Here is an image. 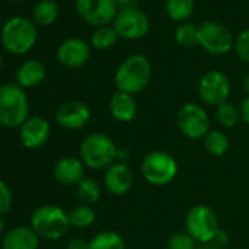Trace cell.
Instances as JSON below:
<instances>
[{"label":"cell","instance_id":"obj_10","mask_svg":"<svg viewBox=\"0 0 249 249\" xmlns=\"http://www.w3.org/2000/svg\"><path fill=\"white\" fill-rule=\"evenodd\" d=\"M113 28L116 30L119 38L140 40L150 33L151 22L144 11L135 6H129L119 9L113 21Z\"/></svg>","mask_w":249,"mask_h":249},{"label":"cell","instance_id":"obj_5","mask_svg":"<svg viewBox=\"0 0 249 249\" xmlns=\"http://www.w3.org/2000/svg\"><path fill=\"white\" fill-rule=\"evenodd\" d=\"M220 230L218 215L210 205H194L185 215V231L196 243L207 245L214 242Z\"/></svg>","mask_w":249,"mask_h":249},{"label":"cell","instance_id":"obj_36","mask_svg":"<svg viewBox=\"0 0 249 249\" xmlns=\"http://www.w3.org/2000/svg\"><path fill=\"white\" fill-rule=\"evenodd\" d=\"M114 3L122 9V8H129V6H132L134 0H114Z\"/></svg>","mask_w":249,"mask_h":249},{"label":"cell","instance_id":"obj_12","mask_svg":"<svg viewBox=\"0 0 249 249\" xmlns=\"http://www.w3.org/2000/svg\"><path fill=\"white\" fill-rule=\"evenodd\" d=\"M230 79L221 71L205 72L198 84V94L204 104L211 107H218L226 103L230 95Z\"/></svg>","mask_w":249,"mask_h":249},{"label":"cell","instance_id":"obj_16","mask_svg":"<svg viewBox=\"0 0 249 249\" xmlns=\"http://www.w3.org/2000/svg\"><path fill=\"white\" fill-rule=\"evenodd\" d=\"M134 182H135V176L132 169L128 166V163L116 161L104 172L103 176L104 188L107 189L108 194L114 196L126 195L132 189Z\"/></svg>","mask_w":249,"mask_h":249},{"label":"cell","instance_id":"obj_27","mask_svg":"<svg viewBox=\"0 0 249 249\" xmlns=\"http://www.w3.org/2000/svg\"><path fill=\"white\" fill-rule=\"evenodd\" d=\"M68 215H69L71 227H75V229H88L95 221V211L92 210V207L84 205V204L73 207L68 213Z\"/></svg>","mask_w":249,"mask_h":249},{"label":"cell","instance_id":"obj_32","mask_svg":"<svg viewBox=\"0 0 249 249\" xmlns=\"http://www.w3.org/2000/svg\"><path fill=\"white\" fill-rule=\"evenodd\" d=\"M12 207V194L9 186L0 179V215H5Z\"/></svg>","mask_w":249,"mask_h":249},{"label":"cell","instance_id":"obj_22","mask_svg":"<svg viewBox=\"0 0 249 249\" xmlns=\"http://www.w3.org/2000/svg\"><path fill=\"white\" fill-rule=\"evenodd\" d=\"M164 11L173 22H188L195 11V0H166Z\"/></svg>","mask_w":249,"mask_h":249},{"label":"cell","instance_id":"obj_15","mask_svg":"<svg viewBox=\"0 0 249 249\" xmlns=\"http://www.w3.org/2000/svg\"><path fill=\"white\" fill-rule=\"evenodd\" d=\"M52 126L43 116H30L19 128V140L28 150L41 148L50 138Z\"/></svg>","mask_w":249,"mask_h":249},{"label":"cell","instance_id":"obj_18","mask_svg":"<svg viewBox=\"0 0 249 249\" xmlns=\"http://www.w3.org/2000/svg\"><path fill=\"white\" fill-rule=\"evenodd\" d=\"M108 111L111 117L120 123H131L138 114V104L134 95L116 91L108 101Z\"/></svg>","mask_w":249,"mask_h":249},{"label":"cell","instance_id":"obj_37","mask_svg":"<svg viewBox=\"0 0 249 249\" xmlns=\"http://www.w3.org/2000/svg\"><path fill=\"white\" fill-rule=\"evenodd\" d=\"M201 249H223V248L211 242V243H207V245H202V248H201Z\"/></svg>","mask_w":249,"mask_h":249},{"label":"cell","instance_id":"obj_1","mask_svg":"<svg viewBox=\"0 0 249 249\" xmlns=\"http://www.w3.org/2000/svg\"><path fill=\"white\" fill-rule=\"evenodd\" d=\"M151 62L144 54H131L116 69L114 85L117 91L135 95L147 88L151 81Z\"/></svg>","mask_w":249,"mask_h":249},{"label":"cell","instance_id":"obj_21","mask_svg":"<svg viewBox=\"0 0 249 249\" xmlns=\"http://www.w3.org/2000/svg\"><path fill=\"white\" fill-rule=\"evenodd\" d=\"M59 18V6L53 0H38L31 12V21L37 27L53 25Z\"/></svg>","mask_w":249,"mask_h":249},{"label":"cell","instance_id":"obj_39","mask_svg":"<svg viewBox=\"0 0 249 249\" xmlns=\"http://www.w3.org/2000/svg\"><path fill=\"white\" fill-rule=\"evenodd\" d=\"M9 2H15V3H21V2H25V0H9Z\"/></svg>","mask_w":249,"mask_h":249},{"label":"cell","instance_id":"obj_20","mask_svg":"<svg viewBox=\"0 0 249 249\" xmlns=\"http://www.w3.org/2000/svg\"><path fill=\"white\" fill-rule=\"evenodd\" d=\"M46 73L47 71L43 62L37 59H31V60L24 62L18 68L15 73V79H17V84L21 85L22 88H33V87L40 85L44 81Z\"/></svg>","mask_w":249,"mask_h":249},{"label":"cell","instance_id":"obj_25","mask_svg":"<svg viewBox=\"0 0 249 249\" xmlns=\"http://www.w3.org/2000/svg\"><path fill=\"white\" fill-rule=\"evenodd\" d=\"M89 249H126V243L120 233L103 230L89 240Z\"/></svg>","mask_w":249,"mask_h":249},{"label":"cell","instance_id":"obj_35","mask_svg":"<svg viewBox=\"0 0 249 249\" xmlns=\"http://www.w3.org/2000/svg\"><path fill=\"white\" fill-rule=\"evenodd\" d=\"M242 89L246 94V97H249V72L243 76L242 79Z\"/></svg>","mask_w":249,"mask_h":249},{"label":"cell","instance_id":"obj_8","mask_svg":"<svg viewBox=\"0 0 249 249\" xmlns=\"http://www.w3.org/2000/svg\"><path fill=\"white\" fill-rule=\"evenodd\" d=\"M176 124L180 134L191 141L204 140L211 131V120L207 110L196 103H186L178 110Z\"/></svg>","mask_w":249,"mask_h":249},{"label":"cell","instance_id":"obj_14","mask_svg":"<svg viewBox=\"0 0 249 249\" xmlns=\"http://www.w3.org/2000/svg\"><path fill=\"white\" fill-rule=\"evenodd\" d=\"M56 56L62 66L68 69H78L88 63L91 57V46L84 38L72 37L59 46Z\"/></svg>","mask_w":249,"mask_h":249},{"label":"cell","instance_id":"obj_31","mask_svg":"<svg viewBox=\"0 0 249 249\" xmlns=\"http://www.w3.org/2000/svg\"><path fill=\"white\" fill-rule=\"evenodd\" d=\"M236 54L240 60L249 65V28L240 31L234 38V49Z\"/></svg>","mask_w":249,"mask_h":249},{"label":"cell","instance_id":"obj_3","mask_svg":"<svg viewBox=\"0 0 249 249\" xmlns=\"http://www.w3.org/2000/svg\"><path fill=\"white\" fill-rule=\"evenodd\" d=\"M37 25L27 17H14L0 30V41L6 52L15 56L28 53L37 43Z\"/></svg>","mask_w":249,"mask_h":249},{"label":"cell","instance_id":"obj_38","mask_svg":"<svg viewBox=\"0 0 249 249\" xmlns=\"http://www.w3.org/2000/svg\"><path fill=\"white\" fill-rule=\"evenodd\" d=\"M5 227H6V221H5L3 215H0V233L5 231Z\"/></svg>","mask_w":249,"mask_h":249},{"label":"cell","instance_id":"obj_40","mask_svg":"<svg viewBox=\"0 0 249 249\" xmlns=\"http://www.w3.org/2000/svg\"><path fill=\"white\" fill-rule=\"evenodd\" d=\"M2 66H3V59H2V56H0V69H2Z\"/></svg>","mask_w":249,"mask_h":249},{"label":"cell","instance_id":"obj_19","mask_svg":"<svg viewBox=\"0 0 249 249\" xmlns=\"http://www.w3.org/2000/svg\"><path fill=\"white\" fill-rule=\"evenodd\" d=\"M40 237L31 226H18L11 229L3 240L2 249H38Z\"/></svg>","mask_w":249,"mask_h":249},{"label":"cell","instance_id":"obj_9","mask_svg":"<svg viewBox=\"0 0 249 249\" xmlns=\"http://www.w3.org/2000/svg\"><path fill=\"white\" fill-rule=\"evenodd\" d=\"M198 46L213 56H224L234 49V37L227 27L215 21L198 25Z\"/></svg>","mask_w":249,"mask_h":249},{"label":"cell","instance_id":"obj_7","mask_svg":"<svg viewBox=\"0 0 249 249\" xmlns=\"http://www.w3.org/2000/svg\"><path fill=\"white\" fill-rule=\"evenodd\" d=\"M179 172L176 159L163 150H154L145 154L141 161L142 178L154 186H166L172 183Z\"/></svg>","mask_w":249,"mask_h":249},{"label":"cell","instance_id":"obj_4","mask_svg":"<svg viewBox=\"0 0 249 249\" xmlns=\"http://www.w3.org/2000/svg\"><path fill=\"white\" fill-rule=\"evenodd\" d=\"M117 151L114 141L101 132L87 135L79 147V159L85 167L91 170H107L117 161Z\"/></svg>","mask_w":249,"mask_h":249},{"label":"cell","instance_id":"obj_6","mask_svg":"<svg viewBox=\"0 0 249 249\" xmlns=\"http://www.w3.org/2000/svg\"><path fill=\"white\" fill-rule=\"evenodd\" d=\"M69 227L68 213L57 205H41L31 214V229L38 237L57 240L68 233Z\"/></svg>","mask_w":249,"mask_h":249},{"label":"cell","instance_id":"obj_28","mask_svg":"<svg viewBox=\"0 0 249 249\" xmlns=\"http://www.w3.org/2000/svg\"><path fill=\"white\" fill-rule=\"evenodd\" d=\"M215 119L220 123V126L227 128V129L234 128L236 124L242 120L239 107H236L234 104H231L229 101L215 107Z\"/></svg>","mask_w":249,"mask_h":249},{"label":"cell","instance_id":"obj_26","mask_svg":"<svg viewBox=\"0 0 249 249\" xmlns=\"http://www.w3.org/2000/svg\"><path fill=\"white\" fill-rule=\"evenodd\" d=\"M119 40V36L113 25H106V27H98L94 30L91 34V46L97 50H108L111 49Z\"/></svg>","mask_w":249,"mask_h":249},{"label":"cell","instance_id":"obj_13","mask_svg":"<svg viewBox=\"0 0 249 249\" xmlns=\"http://www.w3.org/2000/svg\"><path fill=\"white\" fill-rule=\"evenodd\" d=\"M54 119L63 129L78 131L88 124L91 119V110L79 100H68L57 107Z\"/></svg>","mask_w":249,"mask_h":249},{"label":"cell","instance_id":"obj_41","mask_svg":"<svg viewBox=\"0 0 249 249\" xmlns=\"http://www.w3.org/2000/svg\"><path fill=\"white\" fill-rule=\"evenodd\" d=\"M236 249H248V248H236Z\"/></svg>","mask_w":249,"mask_h":249},{"label":"cell","instance_id":"obj_17","mask_svg":"<svg viewBox=\"0 0 249 249\" xmlns=\"http://www.w3.org/2000/svg\"><path fill=\"white\" fill-rule=\"evenodd\" d=\"M53 173L59 183L65 186H76L85 178V164L78 157L66 156L57 160Z\"/></svg>","mask_w":249,"mask_h":249},{"label":"cell","instance_id":"obj_34","mask_svg":"<svg viewBox=\"0 0 249 249\" xmlns=\"http://www.w3.org/2000/svg\"><path fill=\"white\" fill-rule=\"evenodd\" d=\"M68 249H89V242L82 237H73L69 240Z\"/></svg>","mask_w":249,"mask_h":249},{"label":"cell","instance_id":"obj_23","mask_svg":"<svg viewBox=\"0 0 249 249\" xmlns=\"http://www.w3.org/2000/svg\"><path fill=\"white\" fill-rule=\"evenodd\" d=\"M202 144H204V150L211 157H223L230 148L229 137L223 131H218V129H211L204 137Z\"/></svg>","mask_w":249,"mask_h":249},{"label":"cell","instance_id":"obj_24","mask_svg":"<svg viewBox=\"0 0 249 249\" xmlns=\"http://www.w3.org/2000/svg\"><path fill=\"white\" fill-rule=\"evenodd\" d=\"M76 196L84 205H94L101 198V185L92 178H84L76 185Z\"/></svg>","mask_w":249,"mask_h":249},{"label":"cell","instance_id":"obj_11","mask_svg":"<svg viewBox=\"0 0 249 249\" xmlns=\"http://www.w3.org/2000/svg\"><path fill=\"white\" fill-rule=\"evenodd\" d=\"M75 9L78 17L94 28L113 24L119 12L114 0H75Z\"/></svg>","mask_w":249,"mask_h":249},{"label":"cell","instance_id":"obj_29","mask_svg":"<svg viewBox=\"0 0 249 249\" xmlns=\"http://www.w3.org/2000/svg\"><path fill=\"white\" fill-rule=\"evenodd\" d=\"M198 25L192 22H183L179 24L175 30V41L182 47H195L198 46Z\"/></svg>","mask_w":249,"mask_h":249},{"label":"cell","instance_id":"obj_33","mask_svg":"<svg viewBox=\"0 0 249 249\" xmlns=\"http://www.w3.org/2000/svg\"><path fill=\"white\" fill-rule=\"evenodd\" d=\"M239 111H240V119L243 123H246L249 126V97H245L239 106Z\"/></svg>","mask_w":249,"mask_h":249},{"label":"cell","instance_id":"obj_2","mask_svg":"<svg viewBox=\"0 0 249 249\" xmlns=\"http://www.w3.org/2000/svg\"><path fill=\"white\" fill-rule=\"evenodd\" d=\"M30 117V100L25 88L17 82L0 85V124L11 129L21 128Z\"/></svg>","mask_w":249,"mask_h":249},{"label":"cell","instance_id":"obj_30","mask_svg":"<svg viewBox=\"0 0 249 249\" xmlns=\"http://www.w3.org/2000/svg\"><path fill=\"white\" fill-rule=\"evenodd\" d=\"M167 249H196V242L186 231H176L169 237Z\"/></svg>","mask_w":249,"mask_h":249}]
</instances>
